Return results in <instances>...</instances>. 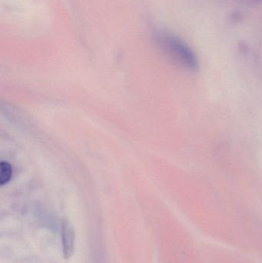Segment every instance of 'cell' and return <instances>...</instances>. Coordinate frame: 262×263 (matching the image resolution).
I'll list each match as a JSON object with an SVG mask.
<instances>
[{
	"mask_svg": "<svg viewBox=\"0 0 262 263\" xmlns=\"http://www.w3.org/2000/svg\"><path fill=\"white\" fill-rule=\"evenodd\" d=\"M254 2H255V3H258V2H261V0H253Z\"/></svg>",
	"mask_w": 262,
	"mask_h": 263,
	"instance_id": "277c9868",
	"label": "cell"
},
{
	"mask_svg": "<svg viewBox=\"0 0 262 263\" xmlns=\"http://www.w3.org/2000/svg\"><path fill=\"white\" fill-rule=\"evenodd\" d=\"M156 40L169 58L187 70L198 69V62L195 52L179 37L166 31H158Z\"/></svg>",
	"mask_w": 262,
	"mask_h": 263,
	"instance_id": "6da1fadb",
	"label": "cell"
},
{
	"mask_svg": "<svg viewBox=\"0 0 262 263\" xmlns=\"http://www.w3.org/2000/svg\"><path fill=\"white\" fill-rule=\"evenodd\" d=\"M75 241V230L69 222H64L62 229V244L65 259H69L73 254Z\"/></svg>",
	"mask_w": 262,
	"mask_h": 263,
	"instance_id": "7a4b0ae2",
	"label": "cell"
},
{
	"mask_svg": "<svg viewBox=\"0 0 262 263\" xmlns=\"http://www.w3.org/2000/svg\"><path fill=\"white\" fill-rule=\"evenodd\" d=\"M12 167L7 162H2L0 164V183L4 185L12 177Z\"/></svg>",
	"mask_w": 262,
	"mask_h": 263,
	"instance_id": "3957f363",
	"label": "cell"
}]
</instances>
